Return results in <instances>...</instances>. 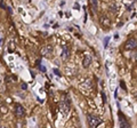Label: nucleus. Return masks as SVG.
Masks as SVG:
<instances>
[{
    "instance_id": "f257e3e1",
    "label": "nucleus",
    "mask_w": 137,
    "mask_h": 128,
    "mask_svg": "<svg viewBox=\"0 0 137 128\" xmlns=\"http://www.w3.org/2000/svg\"><path fill=\"white\" fill-rule=\"evenodd\" d=\"M87 119H88V123H89L90 128H96L102 123V119L97 116H94V114H88Z\"/></svg>"
},
{
    "instance_id": "f03ea898",
    "label": "nucleus",
    "mask_w": 137,
    "mask_h": 128,
    "mask_svg": "<svg viewBox=\"0 0 137 128\" xmlns=\"http://www.w3.org/2000/svg\"><path fill=\"white\" fill-rule=\"evenodd\" d=\"M137 47V40L135 38H129L127 40V43L125 45V48L127 50H131V49H135Z\"/></svg>"
},
{
    "instance_id": "7ed1b4c3",
    "label": "nucleus",
    "mask_w": 137,
    "mask_h": 128,
    "mask_svg": "<svg viewBox=\"0 0 137 128\" xmlns=\"http://www.w3.org/2000/svg\"><path fill=\"white\" fill-rule=\"evenodd\" d=\"M15 114H16V117L22 118L25 114V109L21 104H15Z\"/></svg>"
},
{
    "instance_id": "20e7f679",
    "label": "nucleus",
    "mask_w": 137,
    "mask_h": 128,
    "mask_svg": "<svg viewBox=\"0 0 137 128\" xmlns=\"http://www.w3.org/2000/svg\"><path fill=\"white\" fill-rule=\"evenodd\" d=\"M90 63H91V56L86 55V56L83 57V61H82V65L85 67H88L90 65Z\"/></svg>"
},
{
    "instance_id": "39448f33",
    "label": "nucleus",
    "mask_w": 137,
    "mask_h": 128,
    "mask_svg": "<svg viewBox=\"0 0 137 128\" xmlns=\"http://www.w3.org/2000/svg\"><path fill=\"white\" fill-rule=\"evenodd\" d=\"M120 118H121V120H120V128H130V125L126 121L125 118L122 119V116H121V114H120Z\"/></svg>"
},
{
    "instance_id": "423d86ee",
    "label": "nucleus",
    "mask_w": 137,
    "mask_h": 128,
    "mask_svg": "<svg viewBox=\"0 0 137 128\" xmlns=\"http://www.w3.org/2000/svg\"><path fill=\"white\" fill-rule=\"evenodd\" d=\"M69 55H70V53H69V50H67V48H66V47H63V53H62V58H63V60H66V58L69 57Z\"/></svg>"
},
{
    "instance_id": "0eeeda50",
    "label": "nucleus",
    "mask_w": 137,
    "mask_h": 128,
    "mask_svg": "<svg viewBox=\"0 0 137 128\" xmlns=\"http://www.w3.org/2000/svg\"><path fill=\"white\" fill-rule=\"evenodd\" d=\"M90 5H91V7H93V9L96 10V8H97V1H95V0L90 1Z\"/></svg>"
},
{
    "instance_id": "6e6552de",
    "label": "nucleus",
    "mask_w": 137,
    "mask_h": 128,
    "mask_svg": "<svg viewBox=\"0 0 137 128\" xmlns=\"http://www.w3.org/2000/svg\"><path fill=\"white\" fill-rule=\"evenodd\" d=\"M110 39H111V38H110V37H106V38L104 39V47H105V48L107 47V45H109V41H110Z\"/></svg>"
},
{
    "instance_id": "1a4fd4ad",
    "label": "nucleus",
    "mask_w": 137,
    "mask_h": 128,
    "mask_svg": "<svg viewBox=\"0 0 137 128\" xmlns=\"http://www.w3.org/2000/svg\"><path fill=\"white\" fill-rule=\"evenodd\" d=\"M120 86H121V88L125 90H127V87H126V85H125V82L123 81H120Z\"/></svg>"
},
{
    "instance_id": "9d476101",
    "label": "nucleus",
    "mask_w": 137,
    "mask_h": 128,
    "mask_svg": "<svg viewBox=\"0 0 137 128\" xmlns=\"http://www.w3.org/2000/svg\"><path fill=\"white\" fill-rule=\"evenodd\" d=\"M54 73H55L56 76H58V77H61V76H62V74H61V72L58 71L57 69H54Z\"/></svg>"
},
{
    "instance_id": "9b49d317",
    "label": "nucleus",
    "mask_w": 137,
    "mask_h": 128,
    "mask_svg": "<svg viewBox=\"0 0 137 128\" xmlns=\"http://www.w3.org/2000/svg\"><path fill=\"white\" fill-rule=\"evenodd\" d=\"M21 88H22V89H26V88H28V86H26V85H25V84L23 82V84L21 85Z\"/></svg>"
},
{
    "instance_id": "f8f14e48",
    "label": "nucleus",
    "mask_w": 137,
    "mask_h": 128,
    "mask_svg": "<svg viewBox=\"0 0 137 128\" xmlns=\"http://www.w3.org/2000/svg\"><path fill=\"white\" fill-rule=\"evenodd\" d=\"M74 8H76V9H77V8L79 9V5H78V4H74Z\"/></svg>"
},
{
    "instance_id": "ddd939ff",
    "label": "nucleus",
    "mask_w": 137,
    "mask_h": 128,
    "mask_svg": "<svg viewBox=\"0 0 137 128\" xmlns=\"http://www.w3.org/2000/svg\"><path fill=\"white\" fill-rule=\"evenodd\" d=\"M1 85H2V77L0 76V86H1Z\"/></svg>"
},
{
    "instance_id": "4468645a",
    "label": "nucleus",
    "mask_w": 137,
    "mask_h": 128,
    "mask_svg": "<svg viewBox=\"0 0 137 128\" xmlns=\"http://www.w3.org/2000/svg\"><path fill=\"white\" fill-rule=\"evenodd\" d=\"M1 43H2V40H1V39H0V45H1Z\"/></svg>"
},
{
    "instance_id": "2eb2a0df",
    "label": "nucleus",
    "mask_w": 137,
    "mask_h": 128,
    "mask_svg": "<svg viewBox=\"0 0 137 128\" xmlns=\"http://www.w3.org/2000/svg\"><path fill=\"white\" fill-rule=\"evenodd\" d=\"M0 128H5V127H0Z\"/></svg>"
}]
</instances>
